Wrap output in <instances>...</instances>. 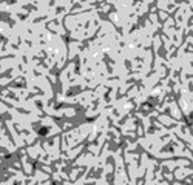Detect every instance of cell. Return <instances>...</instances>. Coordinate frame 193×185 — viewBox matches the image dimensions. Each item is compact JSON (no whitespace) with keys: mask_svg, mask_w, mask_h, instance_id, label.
Returning <instances> with one entry per match:
<instances>
[{"mask_svg":"<svg viewBox=\"0 0 193 185\" xmlns=\"http://www.w3.org/2000/svg\"><path fill=\"white\" fill-rule=\"evenodd\" d=\"M40 134H47L48 133V128H40V131H39Z\"/></svg>","mask_w":193,"mask_h":185,"instance_id":"6da1fadb","label":"cell"}]
</instances>
